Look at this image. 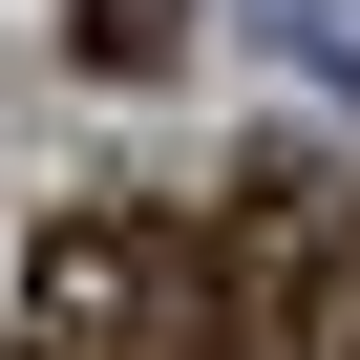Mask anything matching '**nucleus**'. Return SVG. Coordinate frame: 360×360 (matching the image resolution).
<instances>
[{"instance_id": "f257e3e1", "label": "nucleus", "mask_w": 360, "mask_h": 360, "mask_svg": "<svg viewBox=\"0 0 360 360\" xmlns=\"http://www.w3.org/2000/svg\"><path fill=\"white\" fill-rule=\"evenodd\" d=\"M233 360H360V191L318 148H255L233 169V297H212Z\"/></svg>"}, {"instance_id": "f03ea898", "label": "nucleus", "mask_w": 360, "mask_h": 360, "mask_svg": "<svg viewBox=\"0 0 360 360\" xmlns=\"http://www.w3.org/2000/svg\"><path fill=\"white\" fill-rule=\"evenodd\" d=\"M22 318H43L64 360H148V339H169V212H64L43 276H22Z\"/></svg>"}, {"instance_id": "7ed1b4c3", "label": "nucleus", "mask_w": 360, "mask_h": 360, "mask_svg": "<svg viewBox=\"0 0 360 360\" xmlns=\"http://www.w3.org/2000/svg\"><path fill=\"white\" fill-rule=\"evenodd\" d=\"M64 22H85V64H106V85H148L169 43H191V0H64Z\"/></svg>"}]
</instances>
